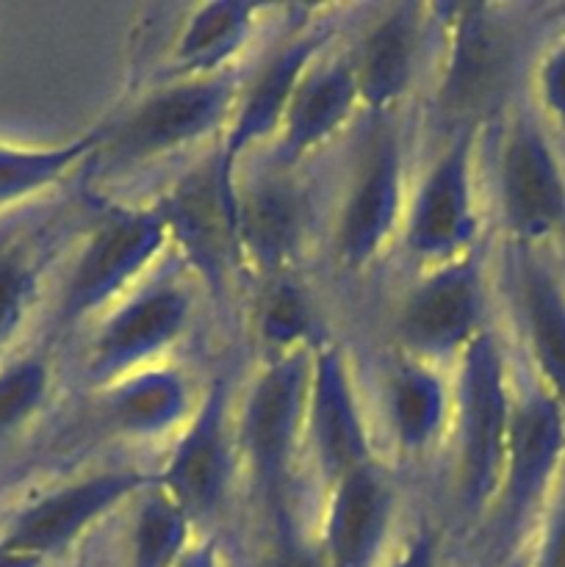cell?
<instances>
[{
  "instance_id": "cell-1",
  "label": "cell",
  "mask_w": 565,
  "mask_h": 567,
  "mask_svg": "<svg viewBox=\"0 0 565 567\" xmlns=\"http://www.w3.org/2000/svg\"><path fill=\"white\" fill-rule=\"evenodd\" d=\"M548 37L546 22L496 6H463L449 17L446 55L438 83V105L454 127H485L518 100L537 48Z\"/></svg>"
},
{
  "instance_id": "cell-2",
  "label": "cell",
  "mask_w": 565,
  "mask_h": 567,
  "mask_svg": "<svg viewBox=\"0 0 565 567\" xmlns=\"http://www.w3.org/2000/svg\"><path fill=\"white\" fill-rule=\"evenodd\" d=\"M565 476V408L515 365L502 482L491 507L499 565L526 551Z\"/></svg>"
},
{
  "instance_id": "cell-3",
  "label": "cell",
  "mask_w": 565,
  "mask_h": 567,
  "mask_svg": "<svg viewBox=\"0 0 565 567\" xmlns=\"http://www.w3.org/2000/svg\"><path fill=\"white\" fill-rule=\"evenodd\" d=\"M452 432L460 498L471 515H491L504 468L515 365L493 330H485L454 363Z\"/></svg>"
},
{
  "instance_id": "cell-4",
  "label": "cell",
  "mask_w": 565,
  "mask_h": 567,
  "mask_svg": "<svg viewBox=\"0 0 565 567\" xmlns=\"http://www.w3.org/2000/svg\"><path fill=\"white\" fill-rule=\"evenodd\" d=\"M491 177L510 247H552L565 227V150L524 97L499 122Z\"/></svg>"
},
{
  "instance_id": "cell-5",
  "label": "cell",
  "mask_w": 565,
  "mask_h": 567,
  "mask_svg": "<svg viewBox=\"0 0 565 567\" xmlns=\"http://www.w3.org/2000/svg\"><path fill=\"white\" fill-rule=\"evenodd\" d=\"M242 81L230 70L205 78H172L150 89L131 111L103 127L97 161L131 169L225 133Z\"/></svg>"
},
{
  "instance_id": "cell-6",
  "label": "cell",
  "mask_w": 565,
  "mask_h": 567,
  "mask_svg": "<svg viewBox=\"0 0 565 567\" xmlns=\"http://www.w3.org/2000/svg\"><path fill=\"white\" fill-rule=\"evenodd\" d=\"M310 352L271 354L249 382L236 415L238 463L275 515L286 509L294 463L305 449Z\"/></svg>"
},
{
  "instance_id": "cell-7",
  "label": "cell",
  "mask_w": 565,
  "mask_h": 567,
  "mask_svg": "<svg viewBox=\"0 0 565 567\" xmlns=\"http://www.w3.org/2000/svg\"><path fill=\"white\" fill-rule=\"evenodd\" d=\"M170 230L158 205L114 208L94 225L70 266L59 302V321L100 319L150 280L166 249Z\"/></svg>"
},
{
  "instance_id": "cell-8",
  "label": "cell",
  "mask_w": 565,
  "mask_h": 567,
  "mask_svg": "<svg viewBox=\"0 0 565 567\" xmlns=\"http://www.w3.org/2000/svg\"><path fill=\"white\" fill-rule=\"evenodd\" d=\"M482 127H454L441 153L408 192L402 221L404 252L421 266L449 264L476 252L482 199L476 177V138Z\"/></svg>"
},
{
  "instance_id": "cell-9",
  "label": "cell",
  "mask_w": 565,
  "mask_h": 567,
  "mask_svg": "<svg viewBox=\"0 0 565 567\" xmlns=\"http://www.w3.org/2000/svg\"><path fill=\"white\" fill-rule=\"evenodd\" d=\"M236 192L238 177L225 169L219 150H214L155 199L170 230L172 249L183 255L197 280L210 291H225L230 277L244 266Z\"/></svg>"
},
{
  "instance_id": "cell-10",
  "label": "cell",
  "mask_w": 565,
  "mask_h": 567,
  "mask_svg": "<svg viewBox=\"0 0 565 567\" xmlns=\"http://www.w3.org/2000/svg\"><path fill=\"white\" fill-rule=\"evenodd\" d=\"M487 327V280L480 252L432 266L397 313L402 354L443 369L458 363Z\"/></svg>"
},
{
  "instance_id": "cell-11",
  "label": "cell",
  "mask_w": 565,
  "mask_h": 567,
  "mask_svg": "<svg viewBox=\"0 0 565 567\" xmlns=\"http://www.w3.org/2000/svg\"><path fill=\"white\" fill-rule=\"evenodd\" d=\"M192 319V288L181 280L150 277L97 319V332L89 343V377L105 388L133 371L164 363L166 352L186 338Z\"/></svg>"
},
{
  "instance_id": "cell-12",
  "label": "cell",
  "mask_w": 565,
  "mask_h": 567,
  "mask_svg": "<svg viewBox=\"0 0 565 567\" xmlns=\"http://www.w3.org/2000/svg\"><path fill=\"white\" fill-rule=\"evenodd\" d=\"M408 186H404V153L397 131L388 120H377L374 136L360 150L352 177L338 205L332 247L338 264L360 271L388 252L402 236Z\"/></svg>"
},
{
  "instance_id": "cell-13",
  "label": "cell",
  "mask_w": 565,
  "mask_h": 567,
  "mask_svg": "<svg viewBox=\"0 0 565 567\" xmlns=\"http://www.w3.org/2000/svg\"><path fill=\"white\" fill-rule=\"evenodd\" d=\"M153 480L155 474L127 468L78 476L22 507L3 529L0 543L48 565L75 548L111 513L131 504Z\"/></svg>"
},
{
  "instance_id": "cell-14",
  "label": "cell",
  "mask_w": 565,
  "mask_h": 567,
  "mask_svg": "<svg viewBox=\"0 0 565 567\" xmlns=\"http://www.w3.org/2000/svg\"><path fill=\"white\" fill-rule=\"evenodd\" d=\"M238 468L230 393L225 382H216L199 396L188 424L175 435L164 468L155 471V485L170 493L199 526L225 507Z\"/></svg>"
},
{
  "instance_id": "cell-15",
  "label": "cell",
  "mask_w": 565,
  "mask_h": 567,
  "mask_svg": "<svg viewBox=\"0 0 565 567\" xmlns=\"http://www.w3.org/2000/svg\"><path fill=\"white\" fill-rule=\"evenodd\" d=\"M521 369L565 408V269L554 247H510Z\"/></svg>"
},
{
  "instance_id": "cell-16",
  "label": "cell",
  "mask_w": 565,
  "mask_h": 567,
  "mask_svg": "<svg viewBox=\"0 0 565 567\" xmlns=\"http://www.w3.org/2000/svg\"><path fill=\"white\" fill-rule=\"evenodd\" d=\"M305 449L325 491L352 471L377 463L352 369L341 349L330 343H319L310 352Z\"/></svg>"
},
{
  "instance_id": "cell-17",
  "label": "cell",
  "mask_w": 565,
  "mask_h": 567,
  "mask_svg": "<svg viewBox=\"0 0 565 567\" xmlns=\"http://www.w3.org/2000/svg\"><path fill=\"white\" fill-rule=\"evenodd\" d=\"M330 50V33L302 31L277 48L258 70L242 81L236 109H233L227 131L222 133L219 158L233 177L238 166L260 144H275L280 133L282 116L294 92L302 83L305 72Z\"/></svg>"
},
{
  "instance_id": "cell-18",
  "label": "cell",
  "mask_w": 565,
  "mask_h": 567,
  "mask_svg": "<svg viewBox=\"0 0 565 567\" xmlns=\"http://www.w3.org/2000/svg\"><path fill=\"white\" fill-rule=\"evenodd\" d=\"M325 493V518L316 540L327 567H386L397 526V491L386 471L369 463Z\"/></svg>"
},
{
  "instance_id": "cell-19",
  "label": "cell",
  "mask_w": 565,
  "mask_h": 567,
  "mask_svg": "<svg viewBox=\"0 0 565 567\" xmlns=\"http://www.w3.org/2000/svg\"><path fill=\"white\" fill-rule=\"evenodd\" d=\"M238 247L244 266L264 280L288 275L314 227V203L302 183L275 166L255 181H238Z\"/></svg>"
},
{
  "instance_id": "cell-20",
  "label": "cell",
  "mask_w": 565,
  "mask_h": 567,
  "mask_svg": "<svg viewBox=\"0 0 565 567\" xmlns=\"http://www.w3.org/2000/svg\"><path fill=\"white\" fill-rule=\"evenodd\" d=\"M424 42V9L413 3L391 6L366 28L358 48L349 53L360 109L374 114V120H391L419 81Z\"/></svg>"
},
{
  "instance_id": "cell-21",
  "label": "cell",
  "mask_w": 565,
  "mask_h": 567,
  "mask_svg": "<svg viewBox=\"0 0 565 567\" xmlns=\"http://www.w3.org/2000/svg\"><path fill=\"white\" fill-rule=\"evenodd\" d=\"M360 109L358 83L349 53H325L294 92L275 138V166L297 169L305 158L341 136Z\"/></svg>"
},
{
  "instance_id": "cell-22",
  "label": "cell",
  "mask_w": 565,
  "mask_h": 567,
  "mask_svg": "<svg viewBox=\"0 0 565 567\" xmlns=\"http://www.w3.org/2000/svg\"><path fill=\"white\" fill-rule=\"evenodd\" d=\"M100 391L105 424L131 441L177 435L199 404L192 380L166 363L133 371Z\"/></svg>"
},
{
  "instance_id": "cell-23",
  "label": "cell",
  "mask_w": 565,
  "mask_h": 567,
  "mask_svg": "<svg viewBox=\"0 0 565 567\" xmlns=\"http://www.w3.org/2000/svg\"><path fill=\"white\" fill-rule=\"evenodd\" d=\"M386 419L391 441L408 457H424L452 432V382L438 365L402 358L386 382Z\"/></svg>"
},
{
  "instance_id": "cell-24",
  "label": "cell",
  "mask_w": 565,
  "mask_h": 567,
  "mask_svg": "<svg viewBox=\"0 0 565 567\" xmlns=\"http://www.w3.org/2000/svg\"><path fill=\"white\" fill-rule=\"evenodd\" d=\"M260 14L264 6L244 3V0H214V3L194 6L172 39L164 81L222 75L236 70L238 55L253 39Z\"/></svg>"
},
{
  "instance_id": "cell-25",
  "label": "cell",
  "mask_w": 565,
  "mask_h": 567,
  "mask_svg": "<svg viewBox=\"0 0 565 567\" xmlns=\"http://www.w3.org/2000/svg\"><path fill=\"white\" fill-rule=\"evenodd\" d=\"M122 540V567H177L197 543L192 515L158 485H147L131 504Z\"/></svg>"
},
{
  "instance_id": "cell-26",
  "label": "cell",
  "mask_w": 565,
  "mask_h": 567,
  "mask_svg": "<svg viewBox=\"0 0 565 567\" xmlns=\"http://www.w3.org/2000/svg\"><path fill=\"white\" fill-rule=\"evenodd\" d=\"M103 147V127L48 147L0 144V210L44 194L64 183L72 172L94 164Z\"/></svg>"
},
{
  "instance_id": "cell-27",
  "label": "cell",
  "mask_w": 565,
  "mask_h": 567,
  "mask_svg": "<svg viewBox=\"0 0 565 567\" xmlns=\"http://www.w3.org/2000/svg\"><path fill=\"white\" fill-rule=\"evenodd\" d=\"M255 330L264 347L269 349V358L314 349L308 343L310 330H314V310H310L308 297L288 275L264 280V291L255 308Z\"/></svg>"
},
{
  "instance_id": "cell-28",
  "label": "cell",
  "mask_w": 565,
  "mask_h": 567,
  "mask_svg": "<svg viewBox=\"0 0 565 567\" xmlns=\"http://www.w3.org/2000/svg\"><path fill=\"white\" fill-rule=\"evenodd\" d=\"M559 14L565 17V9H559ZM524 100L565 150V20L537 48Z\"/></svg>"
},
{
  "instance_id": "cell-29",
  "label": "cell",
  "mask_w": 565,
  "mask_h": 567,
  "mask_svg": "<svg viewBox=\"0 0 565 567\" xmlns=\"http://www.w3.org/2000/svg\"><path fill=\"white\" fill-rule=\"evenodd\" d=\"M53 371L39 354L14 360L0 369V443L14 437L44 408Z\"/></svg>"
},
{
  "instance_id": "cell-30",
  "label": "cell",
  "mask_w": 565,
  "mask_h": 567,
  "mask_svg": "<svg viewBox=\"0 0 565 567\" xmlns=\"http://www.w3.org/2000/svg\"><path fill=\"white\" fill-rule=\"evenodd\" d=\"M42 264L22 244L0 247V349L22 330L39 293Z\"/></svg>"
},
{
  "instance_id": "cell-31",
  "label": "cell",
  "mask_w": 565,
  "mask_h": 567,
  "mask_svg": "<svg viewBox=\"0 0 565 567\" xmlns=\"http://www.w3.org/2000/svg\"><path fill=\"white\" fill-rule=\"evenodd\" d=\"M260 567H327L316 535H308L297 520L282 509L275 520V537Z\"/></svg>"
},
{
  "instance_id": "cell-32",
  "label": "cell",
  "mask_w": 565,
  "mask_h": 567,
  "mask_svg": "<svg viewBox=\"0 0 565 567\" xmlns=\"http://www.w3.org/2000/svg\"><path fill=\"white\" fill-rule=\"evenodd\" d=\"M526 557L530 567H565V476L532 535Z\"/></svg>"
},
{
  "instance_id": "cell-33",
  "label": "cell",
  "mask_w": 565,
  "mask_h": 567,
  "mask_svg": "<svg viewBox=\"0 0 565 567\" xmlns=\"http://www.w3.org/2000/svg\"><path fill=\"white\" fill-rule=\"evenodd\" d=\"M386 567H443L441 543L430 526H419L393 546Z\"/></svg>"
},
{
  "instance_id": "cell-34",
  "label": "cell",
  "mask_w": 565,
  "mask_h": 567,
  "mask_svg": "<svg viewBox=\"0 0 565 567\" xmlns=\"http://www.w3.org/2000/svg\"><path fill=\"white\" fill-rule=\"evenodd\" d=\"M177 567H227L222 559L219 546L214 540H197L188 548L186 557L177 563Z\"/></svg>"
},
{
  "instance_id": "cell-35",
  "label": "cell",
  "mask_w": 565,
  "mask_h": 567,
  "mask_svg": "<svg viewBox=\"0 0 565 567\" xmlns=\"http://www.w3.org/2000/svg\"><path fill=\"white\" fill-rule=\"evenodd\" d=\"M0 567H48V565H44L42 559L28 557V554L14 551V548L0 543Z\"/></svg>"
},
{
  "instance_id": "cell-36",
  "label": "cell",
  "mask_w": 565,
  "mask_h": 567,
  "mask_svg": "<svg viewBox=\"0 0 565 567\" xmlns=\"http://www.w3.org/2000/svg\"><path fill=\"white\" fill-rule=\"evenodd\" d=\"M552 247H554V252H557L559 264H563V269H565V227H563V233H559V238L552 244Z\"/></svg>"
}]
</instances>
